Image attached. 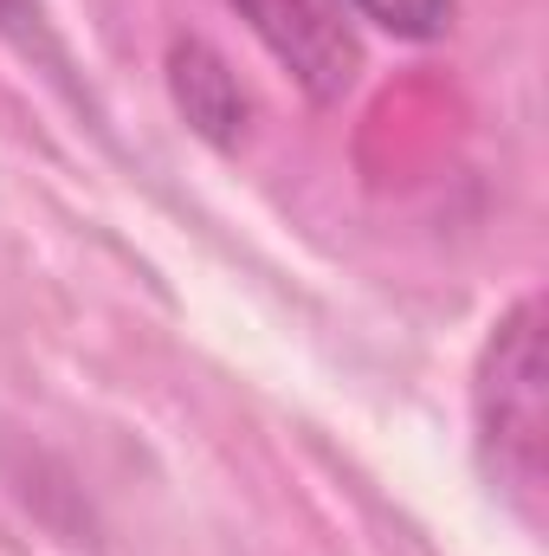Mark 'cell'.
Wrapping results in <instances>:
<instances>
[{
  "mask_svg": "<svg viewBox=\"0 0 549 556\" xmlns=\"http://www.w3.org/2000/svg\"><path fill=\"white\" fill-rule=\"evenodd\" d=\"M478 446L491 479L518 498L524 518L544 511L549 479V382H544V304L518 298L478 363Z\"/></svg>",
  "mask_w": 549,
  "mask_h": 556,
  "instance_id": "cell-1",
  "label": "cell"
},
{
  "mask_svg": "<svg viewBox=\"0 0 549 556\" xmlns=\"http://www.w3.org/2000/svg\"><path fill=\"white\" fill-rule=\"evenodd\" d=\"M349 7L395 39H439L452 26V0H349Z\"/></svg>",
  "mask_w": 549,
  "mask_h": 556,
  "instance_id": "cell-4",
  "label": "cell"
},
{
  "mask_svg": "<svg viewBox=\"0 0 549 556\" xmlns=\"http://www.w3.org/2000/svg\"><path fill=\"white\" fill-rule=\"evenodd\" d=\"M168 91H175L181 117H188L207 142H233L246 130V91H240V78L227 72V59H220L214 46L181 39V46L168 52Z\"/></svg>",
  "mask_w": 549,
  "mask_h": 556,
  "instance_id": "cell-3",
  "label": "cell"
},
{
  "mask_svg": "<svg viewBox=\"0 0 549 556\" xmlns=\"http://www.w3.org/2000/svg\"><path fill=\"white\" fill-rule=\"evenodd\" d=\"M233 7L253 20V33L317 104H336L356 85V33L343 20V0H233Z\"/></svg>",
  "mask_w": 549,
  "mask_h": 556,
  "instance_id": "cell-2",
  "label": "cell"
}]
</instances>
